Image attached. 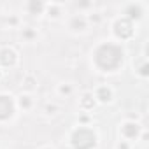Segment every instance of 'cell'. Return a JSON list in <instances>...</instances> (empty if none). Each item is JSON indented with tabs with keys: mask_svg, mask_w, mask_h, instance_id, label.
I'll use <instances>...</instances> for the list:
<instances>
[{
	"mask_svg": "<svg viewBox=\"0 0 149 149\" xmlns=\"http://www.w3.org/2000/svg\"><path fill=\"white\" fill-rule=\"evenodd\" d=\"M125 61V49L116 42H102L93 51V63L100 72H118Z\"/></svg>",
	"mask_w": 149,
	"mask_h": 149,
	"instance_id": "obj_1",
	"label": "cell"
},
{
	"mask_svg": "<svg viewBox=\"0 0 149 149\" xmlns=\"http://www.w3.org/2000/svg\"><path fill=\"white\" fill-rule=\"evenodd\" d=\"M97 140H98V137H97L95 130L88 128V126H79L70 135V146L74 149H95Z\"/></svg>",
	"mask_w": 149,
	"mask_h": 149,
	"instance_id": "obj_2",
	"label": "cell"
},
{
	"mask_svg": "<svg viewBox=\"0 0 149 149\" xmlns=\"http://www.w3.org/2000/svg\"><path fill=\"white\" fill-rule=\"evenodd\" d=\"M133 21H130L128 18H119L116 23H114V35L119 39V40H128L133 37Z\"/></svg>",
	"mask_w": 149,
	"mask_h": 149,
	"instance_id": "obj_3",
	"label": "cell"
},
{
	"mask_svg": "<svg viewBox=\"0 0 149 149\" xmlns=\"http://www.w3.org/2000/svg\"><path fill=\"white\" fill-rule=\"evenodd\" d=\"M16 105L9 95H0V121H7L14 116Z\"/></svg>",
	"mask_w": 149,
	"mask_h": 149,
	"instance_id": "obj_4",
	"label": "cell"
},
{
	"mask_svg": "<svg viewBox=\"0 0 149 149\" xmlns=\"http://www.w3.org/2000/svg\"><path fill=\"white\" fill-rule=\"evenodd\" d=\"M18 60V54L13 47H4L0 49V63H2L4 67H13Z\"/></svg>",
	"mask_w": 149,
	"mask_h": 149,
	"instance_id": "obj_5",
	"label": "cell"
},
{
	"mask_svg": "<svg viewBox=\"0 0 149 149\" xmlns=\"http://www.w3.org/2000/svg\"><path fill=\"white\" fill-rule=\"evenodd\" d=\"M121 133H123V137H125V139L133 140V139H137V137H139V133H140V126H139L137 123H133V121H128V123H125V125H123Z\"/></svg>",
	"mask_w": 149,
	"mask_h": 149,
	"instance_id": "obj_6",
	"label": "cell"
},
{
	"mask_svg": "<svg viewBox=\"0 0 149 149\" xmlns=\"http://www.w3.org/2000/svg\"><path fill=\"white\" fill-rule=\"evenodd\" d=\"M125 14H126L125 18H128L130 21H133V19H140L142 14H144V9H142L140 4H128L126 9H125Z\"/></svg>",
	"mask_w": 149,
	"mask_h": 149,
	"instance_id": "obj_7",
	"label": "cell"
},
{
	"mask_svg": "<svg viewBox=\"0 0 149 149\" xmlns=\"http://www.w3.org/2000/svg\"><path fill=\"white\" fill-rule=\"evenodd\" d=\"M97 98H98L100 102H111V98H112V91H111V88H107V86H100L98 91H97Z\"/></svg>",
	"mask_w": 149,
	"mask_h": 149,
	"instance_id": "obj_8",
	"label": "cell"
},
{
	"mask_svg": "<svg viewBox=\"0 0 149 149\" xmlns=\"http://www.w3.org/2000/svg\"><path fill=\"white\" fill-rule=\"evenodd\" d=\"M44 4L42 2H30L28 4V11H30V14H40L42 11H44Z\"/></svg>",
	"mask_w": 149,
	"mask_h": 149,
	"instance_id": "obj_9",
	"label": "cell"
},
{
	"mask_svg": "<svg viewBox=\"0 0 149 149\" xmlns=\"http://www.w3.org/2000/svg\"><path fill=\"white\" fill-rule=\"evenodd\" d=\"M74 25L77 26L76 30H84V26H86V19H84V18H79V16H77V18H74V19H72V23H70V28H72Z\"/></svg>",
	"mask_w": 149,
	"mask_h": 149,
	"instance_id": "obj_10",
	"label": "cell"
},
{
	"mask_svg": "<svg viewBox=\"0 0 149 149\" xmlns=\"http://www.w3.org/2000/svg\"><path fill=\"white\" fill-rule=\"evenodd\" d=\"M42 149H51V147H42Z\"/></svg>",
	"mask_w": 149,
	"mask_h": 149,
	"instance_id": "obj_11",
	"label": "cell"
}]
</instances>
